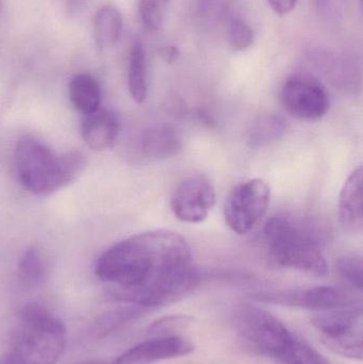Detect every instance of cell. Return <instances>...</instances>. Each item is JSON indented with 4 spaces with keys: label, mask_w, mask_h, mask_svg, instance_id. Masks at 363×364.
I'll return each instance as SVG.
<instances>
[{
    "label": "cell",
    "mask_w": 363,
    "mask_h": 364,
    "mask_svg": "<svg viewBox=\"0 0 363 364\" xmlns=\"http://www.w3.org/2000/svg\"><path fill=\"white\" fill-rule=\"evenodd\" d=\"M149 311L147 308L141 307L138 305H132L126 307L119 308L102 314L99 318H96L95 322L92 324L90 333L96 339H102L108 337L111 333L126 326L129 323L140 318L145 314Z\"/></svg>",
    "instance_id": "17"
},
{
    "label": "cell",
    "mask_w": 363,
    "mask_h": 364,
    "mask_svg": "<svg viewBox=\"0 0 363 364\" xmlns=\"http://www.w3.org/2000/svg\"><path fill=\"white\" fill-rule=\"evenodd\" d=\"M0 9H1V4H0Z\"/></svg>",
    "instance_id": "30"
},
{
    "label": "cell",
    "mask_w": 363,
    "mask_h": 364,
    "mask_svg": "<svg viewBox=\"0 0 363 364\" xmlns=\"http://www.w3.org/2000/svg\"><path fill=\"white\" fill-rule=\"evenodd\" d=\"M234 324L247 348L275 361L296 337L276 316L257 306H241L237 310Z\"/></svg>",
    "instance_id": "5"
},
{
    "label": "cell",
    "mask_w": 363,
    "mask_h": 364,
    "mask_svg": "<svg viewBox=\"0 0 363 364\" xmlns=\"http://www.w3.org/2000/svg\"><path fill=\"white\" fill-rule=\"evenodd\" d=\"M328 350L345 358L362 360L363 328L362 305L320 311L313 320Z\"/></svg>",
    "instance_id": "6"
},
{
    "label": "cell",
    "mask_w": 363,
    "mask_h": 364,
    "mask_svg": "<svg viewBox=\"0 0 363 364\" xmlns=\"http://www.w3.org/2000/svg\"><path fill=\"white\" fill-rule=\"evenodd\" d=\"M160 55H161L164 61L168 62V63H173L178 59L179 50L175 46H166L160 50Z\"/></svg>",
    "instance_id": "27"
},
{
    "label": "cell",
    "mask_w": 363,
    "mask_h": 364,
    "mask_svg": "<svg viewBox=\"0 0 363 364\" xmlns=\"http://www.w3.org/2000/svg\"><path fill=\"white\" fill-rule=\"evenodd\" d=\"M121 30L123 17L114 6L106 4L96 12L93 21L94 41L100 50L114 46L121 38Z\"/></svg>",
    "instance_id": "15"
},
{
    "label": "cell",
    "mask_w": 363,
    "mask_h": 364,
    "mask_svg": "<svg viewBox=\"0 0 363 364\" xmlns=\"http://www.w3.org/2000/svg\"><path fill=\"white\" fill-rule=\"evenodd\" d=\"M76 364H113V363H106V361L102 360H89V361H83V363H79Z\"/></svg>",
    "instance_id": "29"
},
{
    "label": "cell",
    "mask_w": 363,
    "mask_h": 364,
    "mask_svg": "<svg viewBox=\"0 0 363 364\" xmlns=\"http://www.w3.org/2000/svg\"><path fill=\"white\" fill-rule=\"evenodd\" d=\"M327 235L319 220L287 214L273 216L264 226L269 256L275 265L317 276L328 273L323 254Z\"/></svg>",
    "instance_id": "2"
},
{
    "label": "cell",
    "mask_w": 363,
    "mask_h": 364,
    "mask_svg": "<svg viewBox=\"0 0 363 364\" xmlns=\"http://www.w3.org/2000/svg\"><path fill=\"white\" fill-rule=\"evenodd\" d=\"M66 339L65 325L48 308L27 304L19 312L4 364H57L65 350Z\"/></svg>",
    "instance_id": "3"
},
{
    "label": "cell",
    "mask_w": 363,
    "mask_h": 364,
    "mask_svg": "<svg viewBox=\"0 0 363 364\" xmlns=\"http://www.w3.org/2000/svg\"><path fill=\"white\" fill-rule=\"evenodd\" d=\"M193 322V318L185 314L163 316L149 325L147 333L153 337H172L187 329Z\"/></svg>",
    "instance_id": "23"
},
{
    "label": "cell",
    "mask_w": 363,
    "mask_h": 364,
    "mask_svg": "<svg viewBox=\"0 0 363 364\" xmlns=\"http://www.w3.org/2000/svg\"><path fill=\"white\" fill-rule=\"evenodd\" d=\"M119 128L117 115L110 111L99 109L96 112L85 115L82 124V136L92 149L104 151L114 144Z\"/></svg>",
    "instance_id": "14"
},
{
    "label": "cell",
    "mask_w": 363,
    "mask_h": 364,
    "mask_svg": "<svg viewBox=\"0 0 363 364\" xmlns=\"http://www.w3.org/2000/svg\"><path fill=\"white\" fill-rule=\"evenodd\" d=\"M362 168H356L343 184L339 195V220L345 231L362 232L363 226Z\"/></svg>",
    "instance_id": "12"
},
{
    "label": "cell",
    "mask_w": 363,
    "mask_h": 364,
    "mask_svg": "<svg viewBox=\"0 0 363 364\" xmlns=\"http://www.w3.org/2000/svg\"><path fill=\"white\" fill-rule=\"evenodd\" d=\"M337 272L340 277L354 290L362 292L363 287V264L362 258L347 256L337 261Z\"/></svg>",
    "instance_id": "24"
},
{
    "label": "cell",
    "mask_w": 363,
    "mask_h": 364,
    "mask_svg": "<svg viewBox=\"0 0 363 364\" xmlns=\"http://www.w3.org/2000/svg\"><path fill=\"white\" fill-rule=\"evenodd\" d=\"M170 0H140L139 10L143 25L148 31H158L166 18Z\"/></svg>",
    "instance_id": "22"
},
{
    "label": "cell",
    "mask_w": 363,
    "mask_h": 364,
    "mask_svg": "<svg viewBox=\"0 0 363 364\" xmlns=\"http://www.w3.org/2000/svg\"><path fill=\"white\" fill-rule=\"evenodd\" d=\"M271 188L264 179L254 178L232 188L224 205L226 224L237 235L255 228L268 211Z\"/></svg>",
    "instance_id": "7"
},
{
    "label": "cell",
    "mask_w": 363,
    "mask_h": 364,
    "mask_svg": "<svg viewBox=\"0 0 363 364\" xmlns=\"http://www.w3.org/2000/svg\"><path fill=\"white\" fill-rule=\"evenodd\" d=\"M193 350L194 344L180 336L153 337L132 346L112 363L153 364L187 356Z\"/></svg>",
    "instance_id": "11"
},
{
    "label": "cell",
    "mask_w": 363,
    "mask_h": 364,
    "mask_svg": "<svg viewBox=\"0 0 363 364\" xmlns=\"http://www.w3.org/2000/svg\"><path fill=\"white\" fill-rule=\"evenodd\" d=\"M215 200V188L206 177H188L173 191L170 209L181 222L200 224L208 218Z\"/></svg>",
    "instance_id": "10"
},
{
    "label": "cell",
    "mask_w": 363,
    "mask_h": 364,
    "mask_svg": "<svg viewBox=\"0 0 363 364\" xmlns=\"http://www.w3.org/2000/svg\"><path fill=\"white\" fill-rule=\"evenodd\" d=\"M183 139L176 128L170 125H157L143 132L140 149L143 156L153 161L175 157L183 149Z\"/></svg>",
    "instance_id": "13"
},
{
    "label": "cell",
    "mask_w": 363,
    "mask_h": 364,
    "mask_svg": "<svg viewBox=\"0 0 363 364\" xmlns=\"http://www.w3.org/2000/svg\"><path fill=\"white\" fill-rule=\"evenodd\" d=\"M46 275V263L36 248L26 250L18 262V276L23 284L38 286Z\"/></svg>",
    "instance_id": "21"
},
{
    "label": "cell",
    "mask_w": 363,
    "mask_h": 364,
    "mask_svg": "<svg viewBox=\"0 0 363 364\" xmlns=\"http://www.w3.org/2000/svg\"><path fill=\"white\" fill-rule=\"evenodd\" d=\"M85 166L78 153L57 155L33 136H25L15 147V168L23 188L38 196H48L74 181Z\"/></svg>",
    "instance_id": "4"
},
{
    "label": "cell",
    "mask_w": 363,
    "mask_h": 364,
    "mask_svg": "<svg viewBox=\"0 0 363 364\" xmlns=\"http://www.w3.org/2000/svg\"><path fill=\"white\" fill-rule=\"evenodd\" d=\"M114 296L153 309L180 301L200 284V272L185 237L170 230L132 235L111 246L96 262Z\"/></svg>",
    "instance_id": "1"
},
{
    "label": "cell",
    "mask_w": 363,
    "mask_h": 364,
    "mask_svg": "<svg viewBox=\"0 0 363 364\" xmlns=\"http://www.w3.org/2000/svg\"><path fill=\"white\" fill-rule=\"evenodd\" d=\"M254 299L264 303L315 311H326L337 308L362 305L360 301H356L347 291L330 286L258 293L254 295Z\"/></svg>",
    "instance_id": "8"
},
{
    "label": "cell",
    "mask_w": 363,
    "mask_h": 364,
    "mask_svg": "<svg viewBox=\"0 0 363 364\" xmlns=\"http://www.w3.org/2000/svg\"><path fill=\"white\" fill-rule=\"evenodd\" d=\"M281 98L287 112L303 121H318L330 110V96L325 87L309 77L288 79L281 87Z\"/></svg>",
    "instance_id": "9"
},
{
    "label": "cell",
    "mask_w": 363,
    "mask_h": 364,
    "mask_svg": "<svg viewBox=\"0 0 363 364\" xmlns=\"http://www.w3.org/2000/svg\"><path fill=\"white\" fill-rule=\"evenodd\" d=\"M287 132V124L277 115H264L255 122L249 130V142L254 147L268 146L279 140Z\"/></svg>",
    "instance_id": "19"
},
{
    "label": "cell",
    "mask_w": 363,
    "mask_h": 364,
    "mask_svg": "<svg viewBox=\"0 0 363 364\" xmlns=\"http://www.w3.org/2000/svg\"><path fill=\"white\" fill-rule=\"evenodd\" d=\"M271 9L279 16L289 14L298 4V0H268Z\"/></svg>",
    "instance_id": "26"
},
{
    "label": "cell",
    "mask_w": 363,
    "mask_h": 364,
    "mask_svg": "<svg viewBox=\"0 0 363 364\" xmlns=\"http://www.w3.org/2000/svg\"><path fill=\"white\" fill-rule=\"evenodd\" d=\"M254 42V31L244 19L232 18L228 28V43L234 51H243Z\"/></svg>",
    "instance_id": "25"
},
{
    "label": "cell",
    "mask_w": 363,
    "mask_h": 364,
    "mask_svg": "<svg viewBox=\"0 0 363 364\" xmlns=\"http://www.w3.org/2000/svg\"><path fill=\"white\" fill-rule=\"evenodd\" d=\"M83 0H68V10L70 13H75L77 9L80 8L81 4Z\"/></svg>",
    "instance_id": "28"
},
{
    "label": "cell",
    "mask_w": 363,
    "mask_h": 364,
    "mask_svg": "<svg viewBox=\"0 0 363 364\" xmlns=\"http://www.w3.org/2000/svg\"><path fill=\"white\" fill-rule=\"evenodd\" d=\"M128 87L130 95L136 104H143L148 93L146 53L142 43L136 42L132 46L128 64Z\"/></svg>",
    "instance_id": "18"
},
{
    "label": "cell",
    "mask_w": 363,
    "mask_h": 364,
    "mask_svg": "<svg viewBox=\"0 0 363 364\" xmlns=\"http://www.w3.org/2000/svg\"><path fill=\"white\" fill-rule=\"evenodd\" d=\"M70 102L77 110L85 115L99 110L102 102V89L92 75H76L68 85Z\"/></svg>",
    "instance_id": "16"
},
{
    "label": "cell",
    "mask_w": 363,
    "mask_h": 364,
    "mask_svg": "<svg viewBox=\"0 0 363 364\" xmlns=\"http://www.w3.org/2000/svg\"><path fill=\"white\" fill-rule=\"evenodd\" d=\"M281 364H332L304 340L296 337L276 359Z\"/></svg>",
    "instance_id": "20"
}]
</instances>
